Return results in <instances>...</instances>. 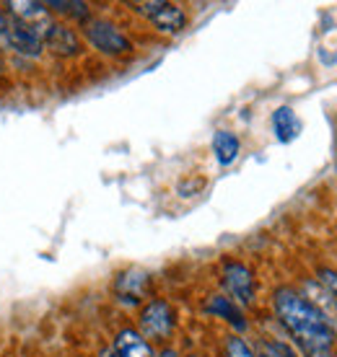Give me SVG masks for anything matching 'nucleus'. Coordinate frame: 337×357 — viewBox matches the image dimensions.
Here are the masks:
<instances>
[{
  "label": "nucleus",
  "instance_id": "nucleus-6",
  "mask_svg": "<svg viewBox=\"0 0 337 357\" xmlns=\"http://www.w3.org/2000/svg\"><path fill=\"white\" fill-rule=\"evenodd\" d=\"M311 287L317 290V295L309 298L311 303L317 305L329 321H337V269L320 267L317 269V280L311 282Z\"/></svg>",
  "mask_w": 337,
  "mask_h": 357
},
{
  "label": "nucleus",
  "instance_id": "nucleus-5",
  "mask_svg": "<svg viewBox=\"0 0 337 357\" xmlns=\"http://www.w3.org/2000/svg\"><path fill=\"white\" fill-rule=\"evenodd\" d=\"M223 287L234 303L252 305L254 295H257V277L241 261H223Z\"/></svg>",
  "mask_w": 337,
  "mask_h": 357
},
{
  "label": "nucleus",
  "instance_id": "nucleus-16",
  "mask_svg": "<svg viewBox=\"0 0 337 357\" xmlns=\"http://www.w3.org/2000/svg\"><path fill=\"white\" fill-rule=\"evenodd\" d=\"M257 357H299V355H296V349H293L291 344H285V342L267 340L265 344H262V355H257Z\"/></svg>",
  "mask_w": 337,
  "mask_h": 357
},
{
  "label": "nucleus",
  "instance_id": "nucleus-10",
  "mask_svg": "<svg viewBox=\"0 0 337 357\" xmlns=\"http://www.w3.org/2000/svg\"><path fill=\"white\" fill-rule=\"evenodd\" d=\"M148 282H151V280H148V275H145L143 269H127V272H122V275L117 277L115 293L122 303L135 305V303H141L143 293L148 290Z\"/></svg>",
  "mask_w": 337,
  "mask_h": 357
},
{
  "label": "nucleus",
  "instance_id": "nucleus-17",
  "mask_svg": "<svg viewBox=\"0 0 337 357\" xmlns=\"http://www.w3.org/2000/svg\"><path fill=\"white\" fill-rule=\"evenodd\" d=\"M226 357H257V355H254V349L249 347L241 337H229L226 340Z\"/></svg>",
  "mask_w": 337,
  "mask_h": 357
},
{
  "label": "nucleus",
  "instance_id": "nucleus-3",
  "mask_svg": "<svg viewBox=\"0 0 337 357\" xmlns=\"http://www.w3.org/2000/svg\"><path fill=\"white\" fill-rule=\"evenodd\" d=\"M135 13L148 18L161 34H179L187 26V13L177 3L166 0H145V3H130Z\"/></svg>",
  "mask_w": 337,
  "mask_h": 357
},
{
  "label": "nucleus",
  "instance_id": "nucleus-11",
  "mask_svg": "<svg viewBox=\"0 0 337 357\" xmlns=\"http://www.w3.org/2000/svg\"><path fill=\"white\" fill-rule=\"evenodd\" d=\"M112 349H115L117 357H156V352H153V347L148 344V340L135 329L117 331L115 347Z\"/></svg>",
  "mask_w": 337,
  "mask_h": 357
},
{
  "label": "nucleus",
  "instance_id": "nucleus-7",
  "mask_svg": "<svg viewBox=\"0 0 337 357\" xmlns=\"http://www.w3.org/2000/svg\"><path fill=\"white\" fill-rule=\"evenodd\" d=\"M6 42H8L16 52L27 54V57H39L45 50L42 34L29 24H21L16 18H8V29H6Z\"/></svg>",
  "mask_w": 337,
  "mask_h": 357
},
{
  "label": "nucleus",
  "instance_id": "nucleus-12",
  "mask_svg": "<svg viewBox=\"0 0 337 357\" xmlns=\"http://www.w3.org/2000/svg\"><path fill=\"white\" fill-rule=\"evenodd\" d=\"M8 8H10V16L16 18V21L34 26L39 34H42V29L52 21L45 3H18L16 0V3H8Z\"/></svg>",
  "mask_w": 337,
  "mask_h": 357
},
{
  "label": "nucleus",
  "instance_id": "nucleus-1",
  "mask_svg": "<svg viewBox=\"0 0 337 357\" xmlns=\"http://www.w3.org/2000/svg\"><path fill=\"white\" fill-rule=\"evenodd\" d=\"M273 308H275L278 321L283 324V329L288 331L293 344L303 352V357H322L327 352H335V324L301 290L278 287L273 293Z\"/></svg>",
  "mask_w": 337,
  "mask_h": 357
},
{
  "label": "nucleus",
  "instance_id": "nucleus-18",
  "mask_svg": "<svg viewBox=\"0 0 337 357\" xmlns=\"http://www.w3.org/2000/svg\"><path fill=\"white\" fill-rule=\"evenodd\" d=\"M6 29H8V16L0 8V36H6Z\"/></svg>",
  "mask_w": 337,
  "mask_h": 357
},
{
  "label": "nucleus",
  "instance_id": "nucleus-20",
  "mask_svg": "<svg viewBox=\"0 0 337 357\" xmlns=\"http://www.w3.org/2000/svg\"><path fill=\"white\" fill-rule=\"evenodd\" d=\"M99 357H117V355H115V349L109 347V349H101V355Z\"/></svg>",
  "mask_w": 337,
  "mask_h": 357
},
{
  "label": "nucleus",
  "instance_id": "nucleus-19",
  "mask_svg": "<svg viewBox=\"0 0 337 357\" xmlns=\"http://www.w3.org/2000/svg\"><path fill=\"white\" fill-rule=\"evenodd\" d=\"M156 357H179V355L174 352V349H168V347H166V349H161V352H159Z\"/></svg>",
  "mask_w": 337,
  "mask_h": 357
},
{
  "label": "nucleus",
  "instance_id": "nucleus-2",
  "mask_svg": "<svg viewBox=\"0 0 337 357\" xmlns=\"http://www.w3.org/2000/svg\"><path fill=\"white\" fill-rule=\"evenodd\" d=\"M86 39L91 42V47L101 54H109V57H120V54H130L133 52V42L130 36L120 31V26H115L107 18H94V21H86V29H83Z\"/></svg>",
  "mask_w": 337,
  "mask_h": 357
},
{
  "label": "nucleus",
  "instance_id": "nucleus-14",
  "mask_svg": "<svg viewBox=\"0 0 337 357\" xmlns=\"http://www.w3.org/2000/svg\"><path fill=\"white\" fill-rule=\"evenodd\" d=\"M213 153H215V161L221 163V166H231L241 153L239 137L231 132V130H218L213 135Z\"/></svg>",
  "mask_w": 337,
  "mask_h": 357
},
{
  "label": "nucleus",
  "instance_id": "nucleus-4",
  "mask_svg": "<svg viewBox=\"0 0 337 357\" xmlns=\"http://www.w3.org/2000/svg\"><path fill=\"white\" fill-rule=\"evenodd\" d=\"M138 326H141V334L145 340H168L171 331L177 326V316H174V308L166 303V301H151L141 311V319H138Z\"/></svg>",
  "mask_w": 337,
  "mask_h": 357
},
{
  "label": "nucleus",
  "instance_id": "nucleus-13",
  "mask_svg": "<svg viewBox=\"0 0 337 357\" xmlns=\"http://www.w3.org/2000/svg\"><path fill=\"white\" fill-rule=\"evenodd\" d=\"M273 130L280 143H293L301 135V119L291 107H278L273 112Z\"/></svg>",
  "mask_w": 337,
  "mask_h": 357
},
{
  "label": "nucleus",
  "instance_id": "nucleus-15",
  "mask_svg": "<svg viewBox=\"0 0 337 357\" xmlns=\"http://www.w3.org/2000/svg\"><path fill=\"white\" fill-rule=\"evenodd\" d=\"M47 10H57V13H62V16H73L78 18V21H83V18H89V6L86 3H71V0H52V3H45Z\"/></svg>",
  "mask_w": 337,
  "mask_h": 357
},
{
  "label": "nucleus",
  "instance_id": "nucleus-8",
  "mask_svg": "<svg viewBox=\"0 0 337 357\" xmlns=\"http://www.w3.org/2000/svg\"><path fill=\"white\" fill-rule=\"evenodd\" d=\"M42 42H45L47 50L55 52L57 57H73V54L80 52L78 34H76L71 26L57 24V21H50V24L42 29Z\"/></svg>",
  "mask_w": 337,
  "mask_h": 357
},
{
  "label": "nucleus",
  "instance_id": "nucleus-9",
  "mask_svg": "<svg viewBox=\"0 0 337 357\" xmlns=\"http://www.w3.org/2000/svg\"><path fill=\"white\" fill-rule=\"evenodd\" d=\"M205 313H210L215 319H223V321L229 324L231 329L236 331H247V319H244V311L239 308V303H234L229 295H210L208 301H205Z\"/></svg>",
  "mask_w": 337,
  "mask_h": 357
}]
</instances>
